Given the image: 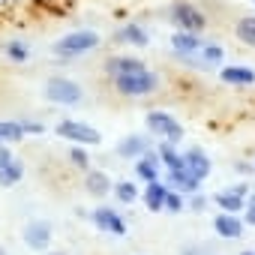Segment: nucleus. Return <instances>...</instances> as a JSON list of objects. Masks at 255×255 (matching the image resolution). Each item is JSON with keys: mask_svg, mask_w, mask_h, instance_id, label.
<instances>
[{"mask_svg": "<svg viewBox=\"0 0 255 255\" xmlns=\"http://www.w3.org/2000/svg\"><path fill=\"white\" fill-rule=\"evenodd\" d=\"M162 210H168V213H180V210H183V195L174 192V189H168V192H165V204H162Z\"/></svg>", "mask_w": 255, "mask_h": 255, "instance_id": "29", "label": "nucleus"}, {"mask_svg": "<svg viewBox=\"0 0 255 255\" xmlns=\"http://www.w3.org/2000/svg\"><path fill=\"white\" fill-rule=\"evenodd\" d=\"M96 45H99V33H93V30H72V33H66V36H60L54 42V54L69 60V57H81V54L93 51Z\"/></svg>", "mask_w": 255, "mask_h": 255, "instance_id": "1", "label": "nucleus"}, {"mask_svg": "<svg viewBox=\"0 0 255 255\" xmlns=\"http://www.w3.org/2000/svg\"><path fill=\"white\" fill-rule=\"evenodd\" d=\"M240 255H255V252H252V249H246V252H240Z\"/></svg>", "mask_w": 255, "mask_h": 255, "instance_id": "36", "label": "nucleus"}, {"mask_svg": "<svg viewBox=\"0 0 255 255\" xmlns=\"http://www.w3.org/2000/svg\"><path fill=\"white\" fill-rule=\"evenodd\" d=\"M246 198H249V186H246V183H237V186L222 189V192L213 195V201L219 204L222 213H240V210L246 207Z\"/></svg>", "mask_w": 255, "mask_h": 255, "instance_id": "7", "label": "nucleus"}, {"mask_svg": "<svg viewBox=\"0 0 255 255\" xmlns=\"http://www.w3.org/2000/svg\"><path fill=\"white\" fill-rule=\"evenodd\" d=\"M117 153L123 159H138L141 153H147V138H141V135H126L117 144Z\"/></svg>", "mask_w": 255, "mask_h": 255, "instance_id": "19", "label": "nucleus"}, {"mask_svg": "<svg viewBox=\"0 0 255 255\" xmlns=\"http://www.w3.org/2000/svg\"><path fill=\"white\" fill-rule=\"evenodd\" d=\"M183 168H186L195 180H204V177L210 174L213 162H210V156H207L201 147H189V150L183 153Z\"/></svg>", "mask_w": 255, "mask_h": 255, "instance_id": "10", "label": "nucleus"}, {"mask_svg": "<svg viewBox=\"0 0 255 255\" xmlns=\"http://www.w3.org/2000/svg\"><path fill=\"white\" fill-rule=\"evenodd\" d=\"M144 120H147L150 135H156V138H162V141H168V144H177V141L183 138L180 120H177L174 114H168V111H147Z\"/></svg>", "mask_w": 255, "mask_h": 255, "instance_id": "4", "label": "nucleus"}, {"mask_svg": "<svg viewBox=\"0 0 255 255\" xmlns=\"http://www.w3.org/2000/svg\"><path fill=\"white\" fill-rule=\"evenodd\" d=\"M105 66H108V75H111V78H117V75H129V72L144 69V63H141V60H135V57H111Z\"/></svg>", "mask_w": 255, "mask_h": 255, "instance_id": "20", "label": "nucleus"}, {"mask_svg": "<svg viewBox=\"0 0 255 255\" xmlns=\"http://www.w3.org/2000/svg\"><path fill=\"white\" fill-rule=\"evenodd\" d=\"M27 132L18 120H0V144H12V141H21Z\"/></svg>", "mask_w": 255, "mask_h": 255, "instance_id": "23", "label": "nucleus"}, {"mask_svg": "<svg viewBox=\"0 0 255 255\" xmlns=\"http://www.w3.org/2000/svg\"><path fill=\"white\" fill-rule=\"evenodd\" d=\"M201 207H204V198H201V195H195V198H192V210H201Z\"/></svg>", "mask_w": 255, "mask_h": 255, "instance_id": "33", "label": "nucleus"}, {"mask_svg": "<svg viewBox=\"0 0 255 255\" xmlns=\"http://www.w3.org/2000/svg\"><path fill=\"white\" fill-rule=\"evenodd\" d=\"M222 48L216 45V42H201V48H198V54L189 60V63H195V66H201V69H210V66H222Z\"/></svg>", "mask_w": 255, "mask_h": 255, "instance_id": "15", "label": "nucleus"}, {"mask_svg": "<svg viewBox=\"0 0 255 255\" xmlns=\"http://www.w3.org/2000/svg\"><path fill=\"white\" fill-rule=\"evenodd\" d=\"M168 15H171V21L177 24V30L201 33V30L207 27V18H204V12H201L195 3H189V0H174V3L168 6Z\"/></svg>", "mask_w": 255, "mask_h": 255, "instance_id": "3", "label": "nucleus"}, {"mask_svg": "<svg viewBox=\"0 0 255 255\" xmlns=\"http://www.w3.org/2000/svg\"><path fill=\"white\" fill-rule=\"evenodd\" d=\"M234 30H237V39H240V42H246V45H255V15H246V18H240Z\"/></svg>", "mask_w": 255, "mask_h": 255, "instance_id": "25", "label": "nucleus"}, {"mask_svg": "<svg viewBox=\"0 0 255 255\" xmlns=\"http://www.w3.org/2000/svg\"><path fill=\"white\" fill-rule=\"evenodd\" d=\"M24 243L33 249V252H48L51 246V225L42 222V219H33L24 225Z\"/></svg>", "mask_w": 255, "mask_h": 255, "instance_id": "8", "label": "nucleus"}, {"mask_svg": "<svg viewBox=\"0 0 255 255\" xmlns=\"http://www.w3.org/2000/svg\"><path fill=\"white\" fill-rule=\"evenodd\" d=\"M198 183H201V180H195L186 168L168 171V180H165V186L174 189V192H180V195H183V192H186V195H195V192H198Z\"/></svg>", "mask_w": 255, "mask_h": 255, "instance_id": "13", "label": "nucleus"}, {"mask_svg": "<svg viewBox=\"0 0 255 255\" xmlns=\"http://www.w3.org/2000/svg\"><path fill=\"white\" fill-rule=\"evenodd\" d=\"M201 42H204V39H198V33H189V30H177V33L171 36V48H174V54H180L183 60H192V57L198 54Z\"/></svg>", "mask_w": 255, "mask_h": 255, "instance_id": "11", "label": "nucleus"}, {"mask_svg": "<svg viewBox=\"0 0 255 255\" xmlns=\"http://www.w3.org/2000/svg\"><path fill=\"white\" fill-rule=\"evenodd\" d=\"M93 225L105 234H114V237H123L126 234V222L120 219V213L114 207H96L93 210Z\"/></svg>", "mask_w": 255, "mask_h": 255, "instance_id": "9", "label": "nucleus"}, {"mask_svg": "<svg viewBox=\"0 0 255 255\" xmlns=\"http://www.w3.org/2000/svg\"><path fill=\"white\" fill-rule=\"evenodd\" d=\"M219 78L225 84H234V87H249V84H255V69L243 66V63H234V66H222Z\"/></svg>", "mask_w": 255, "mask_h": 255, "instance_id": "12", "label": "nucleus"}, {"mask_svg": "<svg viewBox=\"0 0 255 255\" xmlns=\"http://www.w3.org/2000/svg\"><path fill=\"white\" fill-rule=\"evenodd\" d=\"M6 57H9L12 63H24V60L30 57V48H27V42H18V39L6 42Z\"/></svg>", "mask_w": 255, "mask_h": 255, "instance_id": "27", "label": "nucleus"}, {"mask_svg": "<svg viewBox=\"0 0 255 255\" xmlns=\"http://www.w3.org/2000/svg\"><path fill=\"white\" fill-rule=\"evenodd\" d=\"M213 228H216L219 237L231 240V237H240V234H243V219H240L237 213H219V216L213 219Z\"/></svg>", "mask_w": 255, "mask_h": 255, "instance_id": "14", "label": "nucleus"}, {"mask_svg": "<svg viewBox=\"0 0 255 255\" xmlns=\"http://www.w3.org/2000/svg\"><path fill=\"white\" fill-rule=\"evenodd\" d=\"M60 138H66V141H72V144H90V147H96L99 141H102V135H99V129H93L90 123H81V120H60L57 123V129H54Z\"/></svg>", "mask_w": 255, "mask_h": 255, "instance_id": "6", "label": "nucleus"}, {"mask_svg": "<svg viewBox=\"0 0 255 255\" xmlns=\"http://www.w3.org/2000/svg\"><path fill=\"white\" fill-rule=\"evenodd\" d=\"M243 222H246V225H255V192L246 198V207H243Z\"/></svg>", "mask_w": 255, "mask_h": 255, "instance_id": "30", "label": "nucleus"}, {"mask_svg": "<svg viewBox=\"0 0 255 255\" xmlns=\"http://www.w3.org/2000/svg\"><path fill=\"white\" fill-rule=\"evenodd\" d=\"M45 96H48V102H54V105H78V102L84 99V90H81V84H75L72 78L54 75V78L45 81Z\"/></svg>", "mask_w": 255, "mask_h": 255, "instance_id": "5", "label": "nucleus"}, {"mask_svg": "<svg viewBox=\"0 0 255 255\" xmlns=\"http://www.w3.org/2000/svg\"><path fill=\"white\" fill-rule=\"evenodd\" d=\"M69 159H72V165H75V168H81V171H90V156L84 153V147H81V144H75V147L69 150Z\"/></svg>", "mask_w": 255, "mask_h": 255, "instance_id": "28", "label": "nucleus"}, {"mask_svg": "<svg viewBox=\"0 0 255 255\" xmlns=\"http://www.w3.org/2000/svg\"><path fill=\"white\" fill-rule=\"evenodd\" d=\"M0 255H9V252H6V249H3V246H0Z\"/></svg>", "mask_w": 255, "mask_h": 255, "instance_id": "37", "label": "nucleus"}, {"mask_svg": "<svg viewBox=\"0 0 255 255\" xmlns=\"http://www.w3.org/2000/svg\"><path fill=\"white\" fill-rule=\"evenodd\" d=\"M117 42L144 48V45H150V36H147V30H144V27H138V24H126V27H120V30H117Z\"/></svg>", "mask_w": 255, "mask_h": 255, "instance_id": "18", "label": "nucleus"}, {"mask_svg": "<svg viewBox=\"0 0 255 255\" xmlns=\"http://www.w3.org/2000/svg\"><path fill=\"white\" fill-rule=\"evenodd\" d=\"M42 255H66V252H42Z\"/></svg>", "mask_w": 255, "mask_h": 255, "instance_id": "34", "label": "nucleus"}, {"mask_svg": "<svg viewBox=\"0 0 255 255\" xmlns=\"http://www.w3.org/2000/svg\"><path fill=\"white\" fill-rule=\"evenodd\" d=\"M159 156H153L150 150L147 153H141L138 159H135V174L144 180V183H150V180H159Z\"/></svg>", "mask_w": 255, "mask_h": 255, "instance_id": "16", "label": "nucleus"}, {"mask_svg": "<svg viewBox=\"0 0 255 255\" xmlns=\"http://www.w3.org/2000/svg\"><path fill=\"white\" fill-rule=\"evenodd\" d=\"M252 6H255V0H252Z\"/></svg>", "mask_w": 255, "mask_h": 255, "instance_id": "38", "label": "nucleus"}, {"mask_svg": "<svg viewBox=\"0 0 255 255\" xmlns=\"http://www.w3.org/2000/svg\"><path fill=\"white\" fill-rule=\"evenodd\" d=\"M15 156H12V150H9V144H0V171H3L9 162H12Z\"/></svg>", "mask_w": 255, "mask_h": 255, "instance_id": "32", "label": "nucleus"}, {"mask_svg": "<svg viewBox=\"0 0 255 255\" xmlns=\"http://www.w3.org/2000/svg\"><path fill=\"white\" fill-rule=\"evenodd\" d=\"M114 87H117L123 96H147V93H153V90L159 87V75L144 66V69L129 72V75H117V78H114Z\"/></svg>", "mask_w": 255, "mask_h": 255, "instance_id": "2", "label": "nucleus"}, {"mask_svg": "<svg viewBox=\"0 0 255 255\" xmlns=\"http://www.w3.org/2000/svg\"><path fill=\"white\" fill-rule=\"evenodd\" d=\"M114 195H117L123 204H132V201L138 198V186L129 183V180H120V183H114Z\"/></svg>", "mask_w": 255, "mask_h": 255, "instance_id": "26", "label": "nucleus"}, {"mask_svg": "<svg viewBox=\"0 0 255 255\" xmlns=\"http://www.w3.org/2000/svg\"><path fill=\"white\" fill-rule=\"evenodd\" d=\"M0 3H18V0H0Z\"/></svg>", "mask_w": 255, "mask_h": 255, "instance_id": "35", "label": "nucleus"}, {"mask_svg": "<svg viewBox=\"0 0 255 255\" xmlns=\"http://www.w3.org/2000/svg\"><path fill=\"white\" fill-rule=\"evenodd\" d=\"M111 189H114V183H111V177H108L105 171H87V192H90V195L102 198V195H108Z\"/></svg>", "mask_w": 255, "mask_h": 255, "instance_id": "21", "label": "nucleus"}, {"mask_svg": "<svg viewBox=\"0 0 255 255\" xmlns=\"http://www.w3.org/2000/svg\"><path fill=\"white\" fill-rule=\"evenodd\" d=\"M21 177H24V165H21V159H12L3 171H0V186L9 189V186H15Z\"/></svg>", "mask_w": 255, "mask_h": 255, "instance_id": "24", "label": "nucleus"}, {"mask_svg": "<svg viewBox=\"0 0 255 255\" xmlns=\"http://www.w3.org/2000/svg\"><path fill=\"white\" fill-rule=\"evenodd\" d=\"M21 126H24V132H30V135H42L45 132V126L39 120H21Z\"/></svg>", "mask_w": 255, "mask_h": 255, "instance_id": "31", "label": "nucleus"}, {"mask_svg": "<svg viewBox=\"0 0 255 255\" xmlns=\"http://www.w3.org/2000/svg\"><path fill=\"white\" fill-rule=\"evenodd\" d=\"M159 162L165 165V171H180V168H183V153H177L174 144L162 141V144H159Z\"/></svg>", "mask_w": 255, "mask_h": 255, "instance_id": "22", "label": "nucleus"}, {"mask_svg": "<svg viewBox=\"0 0 255 255\" xmlns=\"http://www.w3.org/2000/svg\"><path fill=\"white\" fill-rule=\"evenodd\" d=\"M165 192H168V186L165 183H159V180H150L147 186H144V204H147V210L150 213H159L162 210V204H165Z\"/></svg>", "mask_w": 255, "mask_h": 255, "instance_id": "17", "label": "nucleus"}]
</instances>
